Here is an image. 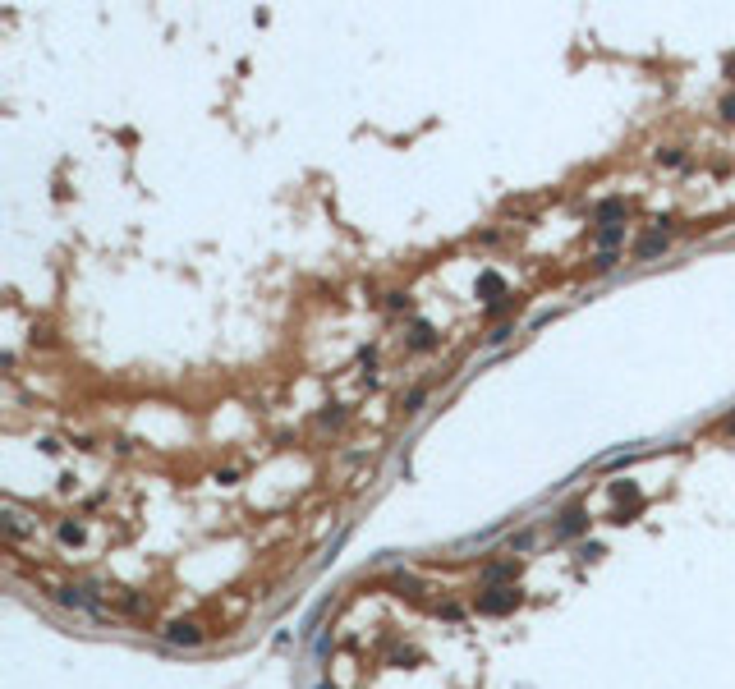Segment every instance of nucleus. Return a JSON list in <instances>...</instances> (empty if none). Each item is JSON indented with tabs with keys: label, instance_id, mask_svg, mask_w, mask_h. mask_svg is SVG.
<instances>
[{
	"label": "nucleus",
	"instance_id": "1a4fd4ad",
	"mask_svg": "<svg viewBox=\"0 0 735 689\" xmlns=\"http://www.w3.org/2000/svg\"><path fill=\"white\" fill-rule=\"evenodd\" d=\"M611 496H616V501L639 505V487H634V482H611Z\"/></svg>",
	"mask_w": 735,
	"mask_h": 689
},
{
	"label": "nucleus",
	"instance_id": "423d86ee",
	"mask_svg": "<svg viewBox=\"0 0 735 689\" xmlns=\"http://www.w3.org/2000/svg\"><path fill=\"white\" fill-rule=\"evenodd\" d=\"M625 216V198H607L602 207H597V221H602V225H611V221H621Z\"/></svg>",
	"mask_w": 735,
	"mask_h": 689
},
{
	"label": "nucleus",
	"instance_id": "4468645a",
	"mask_svg": "<svg viewBox=\"0 0 735 689\" xmlns=\"http://www.w3.org/2000/svg\"><path fill=\"white\" fill-rule=\"evenodd\" d=\"M731 432H735V418H731Z\"/></svg>",
	"mask_w": 735,
	"mask_h": 689
},
{
	"label": "nucleus",
	"instance_id": "9b49d317",
	"mask_svg": "<svg viewBox=\"0 0 735 689\" xmlns=\"http://www.w3.org/2000/svg\"><path fill=\"white\" fill-rule=\"evenodd\" d=\"M60 542H83V524H60Z\"/></svg>",
	"mask_w": 735,
	"mask_h": 689
},
{
	"label": "nucleus",
	"instance_id": "9d476101",
	"mask_svg": "<svg viewBox=\"0 0 735 689\" xmlns=\"http://www.w3.org/2000/svg\"><path fill=\"white\" fill-rule=\"evenodd\" d=\"M621 239H625V230H621V225H607L602 235H597V244H602V253H611V249H616Z\"/></svg>",
	"mask_w": 735,
	"mask_h": 689
},
{
	"label": "nucleus",
	"instance_id": "6e6552de",
	"mask_svg": "<svg viewBox=\"0 0 735 689\" xmlns=\"http://www.w3.org/2000/svg\"><path fill=\"white\" fill-rule=\"evenodd\" d=\"M409 345H414V350H432V345H437V336H432V327H423V322H418L414 336H409Z\"/></svg>",
	"mask_w": 735,
	"mask_h": 689
},
{
	"label": "nucleus",
	"instance_id": "0eeeda50",
	"mask_svg": "<svg viewBox=\"0 0 735 689\" xmlns=\"http://www.w3.org/2000/svg\"><path fill=\"white\" fill-rule=\"evenodd\" d=\"M478 290H483L487 299H501V295H505V281H501L496 272H483V281H478Z\"/></svg>",
	"mask_w": 735,
	"mask_h": 689
},
{
	"label": "nucleus",
	"instance_id": "f03ea898",
	"mask_svg": "<svg viewBox=\"0 0 735 689\" xmlns=\"http://www.w3.org/2000/svg\"><path fill=\"white\" fill-rule=\"evenodd\" d=\"M584 528H588V510H584V505H574V510H565V514H560L556 538H579Z\"/></svg>",
	"mask_w": 735,
	"mask_h": 689
},
{
	"label": "nucleus",
	"instance_id": "20e7f679",
	"mask_svg": "<svg viewBox=\"0 0 735 689\" xmlns=\"http://www.w3.org/2000/svg\"><path fill=\"white\" fill-rule=\"evenodd\" d=\"M515 570H519L515 561H496V565H487V570H483V584H492V588H496L501 579H515Z\"/></svg>",
	"mask_w": 735,
	"mask_h": 689
},
{
	"label": "nucleus",
	"instance_id": "f257e3e1",
	"mask_svg": "<svg viewBox=\"0 0 735 689\" xmlns=\"http://www.w3.org/2000/svg\"><path fill=\"white\" fill-rule=\"evenodd\" d=\"M515 588H487V593H478V612L483 616H505V612H515Z\"/></svg>",
	"mask_w": 735,
	"mask_h": 689
},
{
	"label": "nucleus",
	"instance_id": "39448f33",
	"mask_svg": "<svg viewBox=\"0 0 735 689\" xmlns=\"http://www.w3.org/2000/svg\"><path fill=\"white\" fill-rule=\"evenodd\" d=\"M658 253H667V235H648V239H639L634 258L644 262V258H658Z\"/></svg>",
	"mask_w": 735,
	"mask_h": 689
},
{
	"label": "nucleus",
	"instance_id": "f8f14e48",
	"mask_svg": "<svg viewBox=\"0 0 735 689\" xmlns=\"http://www.w3.org/2000/svg\"><path fill=\"white\" fill-rule=\"evenodd\" d=\"M593 267H597V272H611V267H616V253H597V258H593Z\"/></svg>",
	"mask_w": 735,
	"mask_h": 689
},
{
	"label": "nucleus",
	"instance_id": "ddd939ff",
	"mask_svg": "<svg viewBox=\"0 0 735 689\" xmlns=\"http://www.w3.org/2000/svg\"><path fill=\"white\" fill-rule=\"evenodd\" d=\"M722 115H726V120H735V92H731V97L722 101Z\"/></svg>",
	"mask_w": 735,
	"mask_h": 689
},
{
	"label": "nucleus",
	"instance_id": "7ed1b4c3",
	"mask_svg": "<svg viewBox=\"0 0 735 689\" xmlns=\"http://www.w3.org/2000/svg\"><path fill=\"white\" fill-rule=\"evenodd\" d=\"M165 639H170V644H179V648H193V644H202V630H198L193 621H175L170 630H165Z\"/></svg>",
	"mask_w": 735,
	"mask_h": 689
}]
</instances>
